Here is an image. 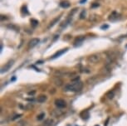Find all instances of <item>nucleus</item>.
Segmentation results:
<instances>
[{
  "mask_svg": "<svg viewBox=\"0 0 127 126\" xmlns=\"http://www.w3.org/2000/svg\"><path fill=\"white\" fill-rule=\"evenodd\" d=\"M118 16H119V15H118L116 12H113L110 15V17H109V20H111V21L116 20V19H118V18H119Z\"/></svg>",
  "mask_w": 127,
  "mask_h": 126,
  "instance_id": "0eeeda50",
  "label": "nucleus"
},
{
  "mask_svg": "<svg viewBox=\"0 0 127 126\" xmlns=\"http://www.w3.org/2000/svg\"><path fill=\"white\" fill-rule=\"evenodd\" d=\"M82 87L83 83L79 80H77V81H73L71 84L67 85L65 87V90L76 92V91H80L82 89Z\"/></svg>",
  "mask_w": 127,
  "mask_h": 126,
  "instance_id": "f257e3e1",
  "label": "nucleus"
},
{
  "mask_svg": "<svg viewBox=\"0 0 127 126\" xmlns=\"http://www.w3.org/2000/svg\"><path fill=\"white\" fill-rule=\"evenodd\" d=\"M67 51V48H65V49H62V50H60L59 51H57L56 53L54 54L53 56H52V59H55V58H57L59 57L60 56H62L63 53H65L66 51Z\"/></svg>",
  "mask_w": 127,
  "mask_h": 126,
  "instance_id": "423d86ee",
  "label": "nucleus"
},
{
  "mask_svg": "<svg viewBox=\"0 0 127 126\" xmlns=\"http://www.w3.org/2000/svg\"><path fill=\"white\" fill-rule=\"evenodd\" d=\"M86 0H82V1H81V3H83L84 2H86Z\"/></svg>",
  "mask_w": 127,
  "mask_h": 126,
  "instance_id": "412c9836",
  "label": "nucleus"
},
{
  "mask_svg": "<svg viewBox=\"0 0 127 126\" xmlns=\"http://www.w3.org/2000/svg\"><path fill=\"white\" fill-rule=\"evenodd\" d=\"M31 24L33 26V27H36V26L38 24V21L32 18V19H31Z\"/></svg>",
  "mask_w": 127,
  "mask_h": 126,
  "instance_id": "4468645a",
  "label": "nucleus"
},
{
  "mask_svg": "<svg viewBox=\"0 0 127 126\" xmlns=\"http://www.w3.org/2000/svg\"><path fill=\"white\" fill-rule=\"evenodd\" d=\"M70 5H71V4H70L69 2L67 1V0H65V1H62V2L60 3V6H61L62 8H69Z\"/></svg>",
  "mask_w": 127,
  "mask_h": 126,
  "instance_id": "1a4fd4ad",
  "label": "nucleus"
},
{
  "mask_svg": "<svg viewBox=\"0 0 127 126\" xmlns=\"http://www.w3.org/2000/svg\"><path fill=\"white\" fill-rule=\"evenodd\" d=\"M47 95H40L38 97V101L39 102V103H43V102H45L46 101H47Z\"/></svg>",
  "mask_w": 127,
  "mask_h": 126,
  "instance_id": "6e6552de",
  "label": "nucleus"
},
{
  "mask_svg": "<svg viewBox=\"0 0 127 126\" xmlns=\"http://www.w3.org/2000/svg\"><path fill=\"white\" fill-rule=\"evenodd\" d=\"M44 116H45V114H44V113H42L41 114H39V115L38 116V120H42V119L44 118Z\"/></svg>",
  "mask_w": 127,
  "mask_h": 126,
  "instance_id": "dca6fc26",
  "label": "nucleus"
},
{
  "mask_svg": "<svg viewBox=\"0 0 127 126\" xmlns=\"http://www.w3.org/2000/svg\"><path fill=\"white\" fill-rule=\"evenodd\" d=\"M8 27H11V28H14V29H15L16 31H19V28L18 27H17L16 26H14V25H10V26H8Z\"/></svg>",
  "mask_w": 127,
  "mask_h": 126,
  "instance_id": "a211bd4d",
  "label": "nucleus"
},
{
  "mask_svg": "<svg viewBox=\"0 0 127 126\" xmlns=\"http://www.w3.org/2000/svg\"><path fill=\"white\" fill-rule=\"evenodd\" d=\"M84 39H85L84 37H79V38H77L76 39V41H75V42H74V43H75V45H76V44H77V42L78 43L82 42V41L84 40Z\"/></svg>",
  "mask_w": 127,
  "mask_h": 126,
  "instance_id": "f8f14e48",
  "label": "nucleus"
},
{
  "mask_svg": "<svg viewBox=\"0 0 127 126\" xmlns=\"http://www.w3.org/2000/svg\"><path fill=\"white\" fill-rule=\"evenodd\" d=\"M14 60H10L9 62L6 63L4 66L2 67L1 69V73H4V72H7L8 70H10V68L12 67V66L14 65Z\"/></svg>",
  "mask_w": 127,
  "mask_h": 126,
  "instance_id": "7ed1b4c3",
  "label": "nucleus"
},
{
  "mask_svg": "<svg viewBox=\"0 0 127 126\" xmlns=\"http://www.w3.org/2000/svg\"><path fill=\"white\" fill-rule=\"evenodd\" d=\"M106 28H108V25L102 26V27H101V29H106Z\"/></svg>",
  "mask_w": 127,
  "mask_h": 126,
  "instance_id": "6ab92c4d",
  "label": "nucleus"
},
{
  "mask_svg": "<svg viewBox=\"0 0 127 126\" xmlns=\"http://www.w3.org/2000/svg\"><path fill=\"white\" fill-rule=\"evenodd\" d=\"M53 125V120L52 119H47L44 123V126H52Z\"/></svg>",
  "mask_w": 127,
  "mask_h": 126,
  "instance_id": "9b49d317",
  "label": "nucleus"
},
{
  "mask_svg": "<svg viewBox=\"0 0 127 126\" xmlns=\"http://www.w3.org/2000/svg\"><path fill=\"white\" fill-rule=\"evenodd\" d=\"M99 6V4L96 3V4H94V5H92V8H95V7H98Z\"/></svg>",
  "mask_w": 127,
  "mask_h": 126,
  "instance_id": "aec40b11",
  "label": "nucleus"
},
{
  "mask_svg": "<svg viewBox=\"0 0 127 126\" xmlns=\"http://www.w3.org/2000/svg\"><path fill=\"white\" fill-rule=\"evenodd\" d=\"M87 61H88L89 63H91V64H96L98 62L100 61V56L99 54H93V55H91L88 56L87 58Z\"/></svg>",
  "mask_w": 127,
  "mask_h": 126,
  "instance_id": "f03ea898",
  "label": "nucleus"
},
{
  "mask_svg": "<svg viewBox=\"0 0 127 126\" xmlns=\"http://www.w3.org/2000/svg\"><path fill=\"white\" fill-rule=\"evenodd\" d=\"M59 19H60V17H57V18H56L54 19V20L52 21V22H51V24H50L49 27H52V26H54V25H55V24H56V23H57Z\"/></svg>",
  "mask_w": 127,
  "mask_h": 126,
  "instance_id": "ddd939ff",
  "label": "nucleus"
},
{
  "mask_svg": "<svg viewBox=\"0 0 127 126\" xmlns=\"http://www.w3.org/2000/svg\"><path fill=\"white\" fill-rule=\"evenodd\" d=\"M85 16H86V12H85V11H82V13H81V15H80L81 19H84L85 18H86Z\"/></svg>",
  "mask_w": 127,
  "mask_h": 126,
  "instance_id": "f3484780",
  "label": "nucleus"
},
{
  "mask_svg": "<svg viewBox=\"0 0 127 126\" xmlns=\"http://www.w3.org/2000/svg\"><path fill=\"white\" fill-rule=\"evenodd\" d=\"M53 81H54V83H55L56 86H61L62 85L63 83V81H62V80H61L59 77H56V78H54L53 79Z\"/></svg>",
  "mask_w": 127,
  "mask_h": 126,
  "instance_id": "9d476101",
  "label": "nucleus"
},
{
  "mask_svg": "<svg viewBox=\"0 0 127 126\" xmlns=\"http://www.w3.org/2000/svg\"><path fill=\"white\" fill-rule=\"evenodd\" d=\"M40 40L38 38H32L31 40L29 41L28 42V48L31 49V48H33L34 47H36L37 45L38 44Z\"/></svg>",
  "mask_w": 127,
  "mask_h": 126,
  "instance_id": "39448f33",
  "label": "nucleus"
},
{
  "mask_svg": "<svg viewBox=\"0 0 127 126\" xmlns=\"http://www.w3.org/2000/svg\"><path fill=\"white\" fill-rule=\"evenodd\" d=\"M55 105L58 109H64L67 106V103L62 99H56L55 101Z\"/></svg>",
  "mask_w": 127,
  "mask_h": 126,
  "instance_id": "20e7f679",
  "label": "nucleus"
},
{
  "mask_svg": "<svg viewBox=\"0 0 127 126\" xmlns=\"http://www.w3.org/2000/svg\"><path fill=\"white\" fill-rule=\"evenodd\" d=\"M22 12L25 13V15L29 14V13H28V8H27V6H23V8H22Z\"/></svg>",
  "mask_w": 127,
  "mask_h": 126,
  "instance_id": "2eb2a0df",
  "label": "nucleus"
}]
</instances>
